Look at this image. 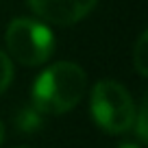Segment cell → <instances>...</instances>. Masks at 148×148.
I'll list each match as a JSON object with an SVG mask.
<instances>
[{"mask_svg":"<svg viewBox=\"0 0 148 148\" xmlns=\"http://www.w3.org/2000/svg\"><path fill=\"white\" fill-rule=\"evenodd\" d=\"M89 111H92L94 122L111 135H120L133 129V98L124 85L116 81H98L94 85L92 98H89Z\"/></svg>","mask_w":148,"mask_h":148,"instance_id":"2","label":"cell"},{"mask_svg":"<svg viewBox=\"0 0 148 148\" xmlns=\"http://www.w3.org/2000/svg\"><path fill=\"white\" fill-rule=\"evenodd\" d=\"M85 87V70L72 61H59L37 76L33 85V107L44 116L68 113L81 102Z\"/></svg>","mask_w":148,"mask_h":148,"instance_id":"1","label":"cell"},{"mask_svg":"<svg viewBox=\"0 0 148 148\" xmlns=\"http://www.w3.org/2000/svg\"><path fill=\"white\" fill-rule=\"evenodd\" d=\"M135 124H137V137H139V142H146V100H144L142 109H139V116L135 113L133 126Z\"/></svg>","mask_w":148,"mask_h":148,"instance_id":"8","label":"cell"},{"mask_svg":"<svg viewBox=\"0 0 148 148\" xmlns=\"http://www.w3.org/2000/svg\"><path fill=\"white\" fill-rule=\"evenodd\" d=\"M2 139H5V126H2V122H0V144H2Z\"/></svg>","mask_w":148,"mask_h":148,"instance_id":"10","label":"cell"},{"mask_svg":"<svg viewBox=\"0 0 148 148\" xmlns=\"http://www.w3.org/2000/svg\"><path fill=\"white\" fill-rule=\"evenodd\" d=\"M9 55L22 65H39L55 52V35L46 24L31 18H15L5 35Z\"/></svg>","mask_w":148,"mask_h":148,"instance_id":"3","label":"cell"},{"mask_svg":"<svg viewBox=\"0 0 148 148\" xmlns=\"http://www.w3.org/2000/svg\"><path fill=\"white\" fill-rule=\"evenodd\" d=\"M146 42H148V33L144 31L142 35L137 37V42H135V50H133L135 70H137L142 76H146V74H148V65H146Z\"/></svg>","mask_w":148,"mask_h":148,"instance_id":"6","label":"cell"},{"mask_svg":"<svg viewBox=\"0 0 148 148\" xmlns=\"http://www.w3.org/2000/svg\"><path fill=\"white\" fill-rule=\"evenodd\" d=\"M11 81H13V63L0 50V94H5V89L11 85Z\"/></svg>","mask_w":148,"mask_h":148,"instance_id":"7","label":"cell"},{"mask_svg":"<svg viewBox=\"0 0 148 148\" xmlns=\"http://www.w3.org/2000/svg\"><path fill=\"white\" fill-rule=\"evenodd\" d=\"M42 120H44V113H42L39 109H35L33 105H28V107H24V109L18 113L15 124H18L20 131L33 133V131H37L39 126H42Z\"/></svg>","mask_w":148,"mask_h":148,"instance_id":"5","label":"cell"},{"mask_svg":"<svg viewBox=\"0 0 148 148\" xmlns=\"http://www.w3.org/2000/svg\"><path fill=\"white\" fill-rule=\"evenodd\" d=\"M118 148H142V146H137V144H133V142H122Z\"/></svg>","mask_w":148,"mask_h":148,"instance_id":"9","label":"cell"},{"mask_svg":"<svg viewBox=\"0 0 148 148\" xmlns=\"http://www.w3.org/2000/svg\"><path fill=\"white\" fill-rule=\"evenodd\" d=\"M15 148H28V146H15Z\"/></svg>","mask_w":148,"mask_h":148,"instance_id":"11","label":"cell"},{"mask_svg":"<svg viewBox=\"0 0 148 148\" xmlns=\"http://www.w3.org/2000/svg\"><path fill=\"white\" fill-rule=\"evenodd\" d=\"M98 0H28L31 9L46 22L70 26L89 15Z\"/></svg>","mask_w":148,"mask_h":148,"instance_id":"4","label":"cell"}]
</instances>
